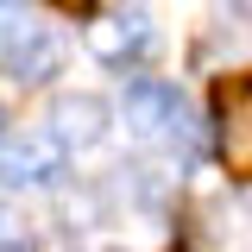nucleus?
Returning <instances> with one entry per match:
<instances>
[{
  "mask_svg": "<svg viewBox=\"0 0 252 252\" xmlns=\"http://www.w3.org/2000/svg\"><path fill=\"white\" fill-rule=\"evenodd\" d=\"M120 120L139 132V139H164V145H195V114H189V101L170 82H158V76H139V82H126L120 94Z\"/></svg>",
  "mask_w": 252,
  "mask_h": 252,
  "instance_id": "nucleus-1",
  "label": "nucleus"
},
{
  "mask_svg": "<svg viewBox=\"0 0 252 252\" xmlns=\"http://www.w3.org/2000/svg\"><path fill=\"white\" fill-rule=\"evenodd\" d=\"M63 145L57 132H19V139H0V183L6 189H38L63 177Z\"/></svg>",
  "mask_w": 252,
  "mask_h": 252,
  "instance_id": "nucleus-2",
  "label": "nucleus"
},
{
  "mask_svg": "<svg viewBox=\"0 0 252 252\" xmlns=\"http://www.w3.org/2000/svg\"><path fill=\"white\" fill-rule=\"evenodd\" d=\"M215 152L233 177H252V76L227 82L215 101Z\"/></svg>",
  "mask_w": 252,
  "mask_h": 252,
  "instance_id": "nucleus-3",
  "label": "nucleus"
},
{
  "mask_svg": "<svg viewBox=\"0 0 252 252\" xmlns=\"http://www.w3.org/2000/svg\"><path fill=\"white\" fill-rule=\"evenodd\" d=\"M152 38H158L152 13L132 6V13H114V19H94V26H89V51L107 63V69H132V63L152 51Z\"/></svg>",
  "mask_w": 252,
  "mask_h": 252,
  "instance_id": "nucleus-4",
  "label": "nucleus"
},
{
  "mask_svg": "<svg viewBox=\"0 0 252 252\" xmlns=\"http://www.w3.org/2000/svg\"><path fill=\"white\" fill-rule=\"evenodd\" d=\"M63 63V44L51 26H38V19H13L6 26V69L19 76V82H44V76H57Z\"/></svg>",
  "mask_w": 252,
  "mask_h": 252,
  "instance_id": "nucleus-5",
  "label": "nucleus"
},
{
  "mask_svg": "<svg viewBox=\"0 0 252 252\" xmlns=\"http://www.w3.org/2000/svg\"><path fill=\"white\" fill-rule=\"evenodd\" d=\"M51 126H57V139L69 152H89V145L107 139L114 107H107L101 94H57V101H51Z\"/></svg>",
  "mask_w": 252,
  "mask_h": 252,
  "instance_id": "nucleus-6",
  "label": "nucleus"
},
{
  "mask_svg": "<svg viewBox=\"0 0 252 252\" xmlns=\"http://www.w3.org/2000/svg\"><path fill=\"white\" fill-rule=\"evenodd\" d=\"M13 246H26V227H19V215L0 202V252H13Z\"/></svg>",
  "mask_w": 252,
  "mask_h": 252,
  "instance_id": "nucleus-7",
  "label": "nucleus"
},
{
  "mask_svg": "<svg viewBox=\"0 0 252 252\" xmlns=\"http://www.w3.org/2000/svg\"><path fill=\"white\" fill-rule=\"evenodd\" d=\"M57 6H69V13H89V6H94V0H57Z\"/></svg>",
  "mask_w": 252,
  "mask_h": 252,
  "instance_id": "nucleus-8",
  "label": "nucleus"
},
{
  "mask_svg": "<svg viewBox=\"0 0 252 252\" xmlns=\"http://www.w3.org/2000/svg\"><path fill=\"white\" fill-rule=\"evenodd\" d=\"M227 6H233V13H252V0H227Z\"/></svg>",
  "mask_w": 252,
  "mask_h": 252,
  "instance_id": "nucleus-9",
  "label": "nucleus"
},
{
  "mask_svg": "<svg viewBox=\"0 0 252 252\" xmlns=\"http://www.w3.org/2000/svg\"><path fill=\"white\" fill-rule=\"evenodd\" d=\"M13 6H19V0H0V19H6V13H13Z\"/></svg>",
  "mask_w": 252,
  "mask_h": 252,
  "instance_id": "nucleus-10",
  "label": "nucleus"
},
{
  "mask_svg": "<svg viewBox=\"0 0 252 252\" xmlns=\"http://www.w3.org/2000/svg\"><path fill=\"white\" fill-rule=\"evenodd\" d=\"M0 126H6V101H0Z\"/></svg>",
  "mask_w": 252,
  "mask_h": 252,
  "instance_id": "nucleus-11",
  "label": "nucleus"
},
{
  "mask_svg": "<svg viewBox=\"0 0 252 252\" xmlns=\"http://www.w3.org/2000/svg\"><path fill=\"white\" fill-rule=\"evenodd\" d=\"M13 252H32V246H13Z\"/></svg>",
  "mask_w": 252,
  "mask_h": 252,
  "instance_id": "nucleus-12",
  "label": "nucleus"
},
{
  "mask_svg": "<svg viewBox=\"0 0 252 252\" xmlns=\"http://www.w3.org/2000/svg\"><path fill=\"white\" fill-rule=\"evenodd\" d=\"M107 252H120V246H107Z\"/></svg>",
  "mask_w": 252,
  "mask_h": 252,
  "instance_id": "nucleus-13",
  "label": "nucleus"
}]
</instances>
